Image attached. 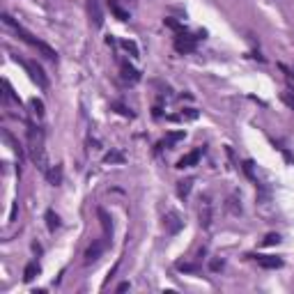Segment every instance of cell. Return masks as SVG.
<instances>
[{
	"mask_svg": "<svg viewBox=\"0 0 294 294\" xmlns=\"http://www.w3.org/2000/svg\"><path fill=\"white\" fill-rule=\"evenodd\" d=\"M88 14H90V21L94 23V28L104 25V12H101L99 0H88Z\"/></svg>",
	"mask_w": 294,
	"mask_h": 294,
	"instance_id": "cell-1",
	"label": "cell"
},
{
	"mask_svg": "<svg viewBox=\"0 0 294 294\" xmlns=\"http://www.w3.org/2000/svg\"><path fill=\"white\" fill-rule=\"evenodd\" d=\"M163 223H166V230L170 234H177L184 227V221L180 219V214L177 211H168L166 216H163Z\"/></svg>",
	"mask_w": 294,
	"mask_h": 294,
	"instance_id": "cell-2",
	"label": "cell"
},
{
	"mask_svg": "<svg viewBox=\"0 0 294 294\" xmlns=\"http://www.w3.org/2000/svg\"><path fill=\"white\" fill-rule=\"evenodd\" d=\"M23 65H25V69L30 71V78L39 85V88H46V85H48V81H46V76H44V71H42V67H37L35 62H23Z\"/></svg>",
	"mask_w": 294,
	"mask_h": 294,
	"instance_id": "cell-3",
	"label": "cell"
},
{
	"mask_svg": "<svg viewBox=\"0 0 294 294\" xmlns=\"http://www.w3.org/2000/svg\"><path fill=\"white\" fill-rule=\"evenodd\" d=\"M255 260L264 269H280V267H283V260L276 255H255Z\"/></svg>",
	"mask_w": 294,
	"mask_h": 294,
	"instance_id": "cell-4",
	"label": "cell"
},
{
	"mask_svg": "<svg viewBox=\"0 0 294 294\" xmlns=\"http://www.w3.org/2000/svg\"><path fill=\"white\" fill-rule=\"evenodd\" d=\"M97 216H99V221H101V227H104V234H106V239H111V237H113V223H111V216H108V211L106 209H101V207H99L97 209Z\"/></svg>",
	"mask_w": 294,
	"mask_h": 294,
	"instance_id": "cell-5",
	"label": "cell"
},
{
	"mask_svg": "<svg viewBox=\"0 0 294 294\" xmlns=\"http://www.w3.org/2000/svg\"><path fill=\"white\" fill-rule=\"evenodd\" d=\"M175 48L180 53H191L196 48V39L189 37V35H181V37H177V42H175Z\"/></svg>",
	"mask_w": 294,
	"mask_h": 294,
	"instance_id": "cell-6",
	"label": "cell"
},
{
	"mask_svg": "<svg viewBox=\"0 0 294 294\" xmlns=\"http://www.w3.org/2000/svg\"><path fill=\"white\" fill-rule=\"evenodd\" d=\"M104 253V244L101 242H94L90 246V249L85 250V264H92V262H97L99 260V255Z\"/></svg>",
	"mask_w": 294,
	"mask_h": 294,
	"instance_id": "cell-7",
	"label": "cell"
},
{
	"mask_svg": "<svg viewBox=\"0 0 294 294\" xmlns=\"http://www.w3.org/2000/svg\"><path fill=\"white\" fill-rule=\"evenodd\" d=\"M200 154H203V152L196 150V152H191V154H186V157H181L180 161H177V168H191V166H196L198 161H200Z\"/></svg>",
	"mask_w": 294,
	"mask_h": 294,
	"instance_id": "cell-8",
	"label": "cell"
},
{
	"mask_svg": "<svg viewBox=\"0 0 294 294\" xmlns=\"http://www.w3.org/2000/svg\"><path fill=\"white\" fill-rule=\"evenodd\" d=\"M108 9H111V12H113V14L117 16L120 21H129V12H124V9H122L120 5L115 2V0H108Z\"/></svg>",
	"mask_w": 294,
	"mask_h": 294,
	"instance_id": "cell-9",
	"label": "cell"
},
{
	"mask_svg": "<svg viewBox=\"0 0 294 294\" xmlns=\"http://www.w3.org/2000/svg\"><path fill=\"white\" fill-rule=\"evenodd\" d=\"M35 48H39V51H42V55H44V58H48V60H53V62L58 60V53L53 51V48H51L48 44H44V42H39V44L35 46Z\"/></svg>",
	"mask_w": 294,
	"mask_h": 294,
	"instance_id": "cell-10",
	"label": "cell"
},
{
	"mask_svg": "<svg viewBox=\"0 0 294 294\" xmlns=\"http://www.w3.org/2000/svg\"><path fill=\"white\" fill-rule=\"evenodd\" d=\"M37 273H39V264L37 262H30L28 267H25V271H23V280H25V283H30V280L35 278Z\"/></svg>",
	"mask_w": 294,
	"mask_h": 294,
	"instance_id": "cell-11",
	"label": "cell"
},
{
	"mask_svg": "<svg viewBox=\"0 0 294 294\" xmlns=\"http://www.w3.org/2000/svg\"><path fill=\"white\" fill-rule=\"evenodd\" d=\"M46 223H48V230H58V227H60V219H58V214H55V211L53 209H48L46 211Z\"/></svg>",
	"mask_w": 294,
	"mask_h": 294,
	"instance_id": "cell-12",
	"label": "cell"
},
{
	"mask_svg": "<svg viewBox=\"0 0 294 294\" xmlns=\"http://www.w3.org/2000/svg\"><path fill=\"white\" fill-rule=\"evenodd\" d=\"M200 223H203L204 227H209V226H211V207H209V203L204 204V209L200 211Z\"/></svg>",
	"mask_w": 294,
	"mask_h": 294,
	"instance_id": "cell-13",
	"label": "cell"
},
{
	"mask_svg": "<svg viewBox=\"0 0 294 294\" xmlns=\"http://www.w3.org/2000/svg\"><path fill=\"white\" fill-rule=\"evenodd\" d=\"M181 138H184V131H173V134H168V136H166V140H163V143H161V145H168V147H170V145L180 143Z\"/></svg>",
	"mask_w": 294,
	"mask_h": 294,
	"instance_id": "cell-14",
	"label": "cell"
},
{
	"mask_svg": "<svg viewBox=\"0 0 294 294\" xmlns=\"http://www.w3.org/2000/svg\"><path fill=\"white\" fill-rule=\"evenodd\" d=\"M122 76H124V78H131V81H138V78H140V74H138L134 67H129V65H122Z\"/></svg>",
	"mask_w": 294,
	"mask_h": 294,
	"instance_id": "cell-15",
	"label": "cell"
},
{
	"mask_svg": "<svg viewBox=\"0 0 294 294\" xmlns=\"http://www.w3.org/2000/svg\"><path fill=\"white\" fill-rule=\"evenodd\" d=\"M48 180H51L53 186H58V184L62 181V173H60V168H53L51 173H48Z\"/></svg>",
	"mask_w": 294,
	"mask_h": 294,
	"instance_id": "cell-16",
	"label": "cell"
},
{
	"mask_svg": "<svg viewBox=\"0 0 294 294\" xmlns=\"http://www.w3.org/2000/svg\"><path fill=\"white\" fill-rule=\"evenodd\" d=\"M191 186H193V180H186V181H180V196L181 198H186L189 196V191H191Z\"/></svg>",
	"mask_w": 294,
	"mask_h": 294,
	"instance_id": "cell-17",
	"label": "cell"
},
{
	"mask_svg": "<svg viewBox=\"0 0 294 294\" xmlns=\"http://www.w3.org/2000/svg\"><path fill=\"white\" fill-rule=\"evenodd\" d=\"M262 244H264V246H276V244H280V237H278V234H267Z\"/></svg>",
	"mask_w": 294,
	"mask_h": 294,
	"instance_id": "cell-18",
	"label": "cell"
},
{
	"mask_svg": "<svg viewBox=\"0 0 294 294\" xmlns=\"http://www.w3.org/2000/svg\"><path fill=\"white\" fill-rule=\"evenodd\" d=\"M106 161H108V163H122V161H124V157H122V154H117V152H111V154H106Z\"/></svg>",
	"mask_w": 294,
	"mask_h": 294,
	"instance_id": "cell-19",
	"label": "cell"
},
{
	"mask_svg": "<svg viewBox=\"0 0 294 294\" xmlns=\"http://www.w3.org/2000/svg\"><path fill=\"white\" fill-rule=\"evenodd\" d=\"M177 269H180V271H198V267H196V264H191V262H180V264H177Z\"/></svg>",
	"mask_w": 294,
	"mask_h": 294,
	"instance_id": "cell-20",
	"label": "cell"
},
{
	"mask_svg": "<svg viewBox=\"0 0 294 294\" xmlns=\"http://www.w3.org/2000/svg\"><path fill=\"white\" fill-rule=\"evenodd\" d=\"M30 106H32V108H35V113H37L39 117L44 115V104H42L39 99H32V101H30Z\"/></svg>",
	"mask_w": 294,
	"mask_h": 294,
	"instance_id": "cell-21",
	"label": "cell"
},
{
	"mask_svg": "<svg viewBox=\"0 0 294 294\" xmlns=\"http://www.w3.org/2000/svg\"><path fill=\"white\" fill-rule=\"evenodd\" d=\"M280 99H283V101H285L290 108H294V94H292V92H283V94H280Z\"/></svg>",
	"mask_w": 294,
	"mask_h": 294,
	"instance_id": "cell-22",
	"label": "cell"
},
{
	"mask_svg": "<svg viewBox=\"0 0 294 294\" xmlns=\"http://www.w3.org/2000/svg\"><path fill=\"white\" fill-rule=\"evenodd\" d=\"M115 108H117V111H120L122 115H129V117H134V115L129 113V111H127V108H124V106H122V104H115Z\"/></svg>",
	"mask_w": 294,
	"mask_h": 294,
	"instance_id": "cell-23",
	"label": "cell"
},
{
	"mask_svg": "<svg viewBox=\"0 0 294 294\" xmlns=\"http://www.w3.org/2000/svg\"><path fill=\"white\" fill-rule=\"evenodd\" d=\"M211 269H214V271H219V269H223V262H219V260H214V262H211Z\"/></svg>",
	"mask_w": 294,
	"mask_h": 294,
	"instance_id": "cell-24",
	"label": "cell"
},
{
	"mask_svg": "<svg viewBox=\"0 0 294 294\" xmlns=\"http://www.w3.org/2000/svg\"><path fill=\"white\" fill-rule=\"evenodd\" d=\"M129 287H131L129 283H120V285H117V292H127Z\"/></svg>",
	"mask_w": 294,
	"mask_h": 294,
	"instance_id": "cell-25",
	"label": "cell"
}]
</instances>
